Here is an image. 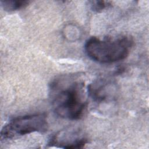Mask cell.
Instances as JSON below:
<instances>
[{"instance_id":"6da1fadb","label":"cell","mask_w":149,"mask_h":149,"mask_svg":"<svg viewBox=\"0 0 149 149\" xmlns=\"http://www.w3.org/2000/svg\"><path fill=\"white\" fill-rule=\"evenodd\" d=\"M84 84L71 79H58L51 86L52 106L58 116L70 120L80 119L86 108Z\"/></svg>"},{"instance_id":"7a4b0ae2","label":"cell","mask_w":149,"mask_h":149,"mask_svg":"<svg viewBox=\"0 0 149 149\" xmlns=\"http://www.w3.org/2000/svg\"><path fill=\"white\" fill-rule=\"evenodd\" d=\"M133 45L130 37H122L116 39L97 37L88 38L84 45L87 56L92 60L102 63H110L125 59Z\"/></svg>"},{"instance_id":"3957f363","label":"cell","mask_w":149,"mask_h":149,"mask_svg":"<svg viewBox=\"0 0 149 149\" xmlns=\"http://www.w3.org/2000/svg\"><path fill=\"white\" fill-rule=\"evenodd\" d=\"M47 115L44 113L15 117L2 127L1 139H10L34 132H44L47 130Z\"/></svg>"},{"instance_id":"277c9868","label":"cell","mask_w":149,"mask_h":149,"mask_svg":"<svg viewBox=\"0 0 149 149\" xmlns=\"http://www.w3.org/2000/svg\"><path fill=\"white\" fill-rule=\"evenodd\" d=\"M29 1H19V0H3L1 1L2 7L6 11H14L26 7L29 5Z\"/></svg>"},{"instance_id":"5b68a950","label":"cell","mask_w":149,"mask_h":149,"mask_svg":"<svg viewBox=\"0 0 149 149\" xmlns=\"http://www.w3.org/2000/svg\"><path fill=\"white\" fill-rule=\"evenodd\" d=\"M91 9L95 12H99L102 11L103 9L106 8L109 5V2L104 1H91Z\"/></svg>"}]
</instances>
